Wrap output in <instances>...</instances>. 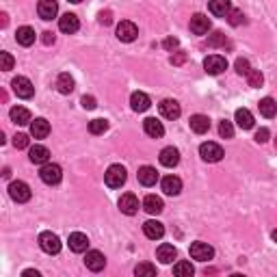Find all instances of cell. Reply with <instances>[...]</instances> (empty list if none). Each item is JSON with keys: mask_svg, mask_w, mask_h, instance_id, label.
I'll return each mask as SVG.
<instances>
[{"mask_svg": "<svg viewBox=\"0 0 277 277\" xmlns=\"http://www.w3.org/2000/svg\"><path fill=\"white\" fill-rule=\"evenodd\" d=\"M100 22H102V24H111V22H113L111 11H102V13H100Z\"/></svg>", "mask_w": 277, "mask_h": 277, "instance_id": "obj_48", "label": "cell"}, {"mask_svg": "<svg viewBox=\"0 0 277 277\" xmlns=\"http://www.w3.org/2000/svg\"><path fill=\"white\" fill-rule=\"evenodd\" d=\"M143 232H145V236H148V238L158 240V238H162V236H165V225H162L160 221H145V223H143Z\"/></svg>", "mask_w": 277, "mask_h": 277, "instance_id": "obj_21", "label": "cell"}, {"mask_svg": "<svg viewBox=\"0 0 277 277\" xmlns=\"http://www.w3.org/2000/svg\"><path fill=\"white\" fill-rule=\"evenodd\" d=\"M126 169L121 165H111L104 174V180H107V186L109 189H121L126 184Z\"/></svg>", "mask_w": 277, "mask_h": 277, "instance_id": "obj_1", "label": "cell"}, {"mask_svg": "<svg viewBox=\"0 0 277 277\" xmlns=\"http://www.w3.org/2000/svg\"><path fill=\"white\" fill-rule=\"evenodd\" d=\"M162 46H165L167 50H174V48H178V39L176 37H167L165 42H162Z\"/></svg>", "mask_w": 277, "mask_h": 277, "instance_id": "obj_47", "label": "cell"}, {"mask_svg": "<svg viewBox=\"0 0 277 277\" xmlns=\"http://www.w3.org/2000/svg\"><path fill=\"white\" fill-rule=\"evenodd\" d=\"M15 39H18L20 46H32L35 44V30H32L30 26H20L18 32H15Z\"/></svg>", "mask_w": 277, "mask_h": 277, "instance_id": "obj_30", "label": "cell"}, {"mask_svg": "<svg viewBox=\"0 0 277 277\" xmlns=\"http://www.w3.org/2000/svg\"><path fill=\"white\" fill-rule=\"evenodd\" d=\"M39 247H42L46 254H59L61 251V240H59V236L52 234V232H42L39 234Z\"/></svg>", "mask_w": 277, "mask_h": 277, "instance_id": "obj_5", "label": "cell"}, {"mask_svg": "<svg viewBox=\"0 0 277 277\" xmlns=\"http://www.w3.org/2000/svg\"><path fill=\"white\" fill-rule=\"evenodd\" d=\"M191 258L193 260H199V262H208V260H213L215 258V249L208 245V243H193L191 245Z\"/></svg>", "mask_w": 277, "mask_h": 277, "instance_id": "obj_8", "label": "cell"}, {"mask_svg": "<svg viewBox=\"0 0 277 277\" xmlns=\"http://www.w3.org/2000/svg\"><path fill=\"white\" fill-rule=\"evenodd\" d=\"M273 240H275V243H277V230H275V232H273Z\"/></svg>", "mask_w": 277, "mask_h": 277, "instance_id": "obj_51", "label": "cell"}, {"mask_svg": "<svg viewBox=\"0 0 277 277\" xmlns=\"http://www.w3.org/2000/svg\"><path fill=\"white\" fill-rule=\"evenodd\" d=\"M13 145H15L18 150L28 148V136H26V134H15V136H13Z\"/></svg>", "mask_w": 277, "mask_h": 277, "instance_id": "obj_43", "label": "cell"}, {"mask_svg": "<svg viewBox=\"0 0 277 277\" xmlns=\"http://www.w3.org/2000/svg\"><path fill=\"white\" fill-rule=\"evenodd\" d=\"M193 273H195V268L191 262H178L174 266V275H178V277H191Z\"/></svg>", "mask_w": 277, "mask_h": 277, "instance_id": "obj_36", "label": "cell"}, {"mask_svg": "<svg viewBox=\"0 0 277 277\" xmlns=\"http://www.w3.org/2000/svg\"><path fill=\"white\" fill-rule=\"evenodd\" d=\"M236 124H238L243 130L254 128V115H251V111H247V109H238V111H236Z\"/></svg>", "mask_w": 277, "mask_h": 277, "instance_id": "obj_32", "label": "cell"}, {"mask_svg": "<svg viewBox=\"0 0 277 277\" xmlns=\"http://www.w3.org/2000/svg\"><path fill=\"white\" fill-rule=\"evenodd\" d=\"M85 266L89 268V271H102L104 266H107V258H104L102 251H87V256H85Z\"/></svg>", "mask_w": 277, "mask_h": 277, "instance_id": "obj_10", "label": "cell"}, {"mask_svg": "<svg viewBox=\"0 0 277 277\" xmlns=\"http://www.w3.org/2000/svg\"><path fill=\"white\" fill-rule=\"evenodd\" d=\"M11 121L13 124H18V126H26V124H30V111L28 109H24V107H13L11 109Z\"/></svg>", "mask_w": 277, "mask_h": 277, "instance_id": "obj_28", "label": "cell"}, {"mask_svg": "<svg viewBox=\"0 0 277 277\" xmlns=\"http://www.w3.org/2000/svg\"><path fill=\"white\" fill-rule=\"evenodd\" d=\"M225 44H227V39H225V35L221 30H217V32H213V35L208 37V46H213V48H221Z\"/></svg>", "mask_w": 277, "mask_h": 277, "instance_id": "obj_38", "label": "cell"}, {"mask_svg": "<svg viewBox=\"0 0 277 277\" xmlns=\"http://www.w3.org/2000/svg\"><path fill=\"white\" fill-rule=\"evenodd\" d=\"M22 275H24V277H39V273H37V271H24Z\"/></svg>", "mask_w": 277, "mask_h": 277, "instance_id": "obj_50", "label": "cell"}, {"mask_svg": "<svg viewBox=\"0 0 277 277\" xmlns=\"http://www.w3.org/2000/svg\"><path fill=\"white\" fill-rule=\"evenodd\" d=\"M67 245L74 254H83V251H87V247H89V238L83 232H74V234H70Z\"/></svg>", "mask_w": 277, "mask_h": 277, "instance_id": "obj_18", "label": "cell"}, {"mask_svg": "<svg viewBox=\"0 0 277 277\" xmlns=\"http://www.w3.org/2000/svg\"><path fill=\"white\" fill-rule=\"evenodd\" d=\"M191 130L195 134H206L210 130V119L206 115H193L191 117Z\"/></svg>", "mask_w": 277, "mask_h": 277, "instance_id": "obj_29", "label": "cell"}, {"mask_svg": "<svg viewBox=\"0 0 277 277\" xmlns=\"http://www.w3.org/2000/svg\"><path fill=\"white\" fill-rule=\"evenodd\" d=\"M150 95L143 93V91H134L132 95H130V107H132V111L136 113H145L150 109Z\"/></svg>", "mask_w": 277, "mask_h": 277, "instance_id": "obj_16", "label": "cell"}, {"mask_svg": "<svg viewBox=\"0 0 277 277\" xmlns=\"http://www.w3.org/2000/svg\"><path fill=\"white\" fill-rule=\"evenodd\" d=\"M176 256H178V251H176L174 245H169V243H162V245L158 247V251H156V258L162 264H171L176 260Z\"/></svg>", "mask_w": 277, "mask_h": 277, "instance_id": "obj_26", "label": "cell"}, {"mask_svg": "<svg viewBox=\"0 0 277 277\" xmlns=\"http://www.w3.org/2000/svg\"><path fill=\"white\" fill-rule=\"evenodd\" d=\"M119 210L124 215L128 217H132L138 213V199L134 197L132 193H126V195H121V199H119Z\"/></svg>", "mask_w": 277, "mask_h": 277, "instance_id": "obj_13", "label": "cell"}, {"mask_svg": "<svg viewBox=\"0 0 277 277\" xmlns=\"http://www.w3.org/2000/svg\"><path fill=\"white\" fill-rule=\"evenodd\" d=\"M44 44H46V46L54 44V35H52V32H44Z\"/></svg>", "mask_w": 277, "mask_h": 277, "instance_id": "obj_49", "label": "cell"}, {"mask_svg": "<svg viewBox=\"0 0 277 277\" xmlns=\"http://www.w3.org/2000/svg\"><path fill=\"white\" fill-rule=\"evenodd\" d=\"M162 191H165V195H171V197H176V195H180L182 191V180L178 176H167V178H162Z\"/></svg>", "mask_w": 277, "mask_h": 277, "instance_id": "obj_15", "label": "cell"}, {"mask_svg": "<svg viewBox=\"0 0 277 277\" xmlns=\"http://www.w3.org/2000/svg\"><path fill=\"white\" fill-rule=\"evenodd\" d=\"M158 111H160V115L165 119H178V117H180V113H182L180 104H178L176 100H162L158 104Z\"/></svg>", "mask_w": 277, "mask_h": 277, "instance_id": "obj_12", "label": "cell"}, {"mask_svg": "<svg viewBox=\"0 0 277 277\" xmlns=\"http://www.w3.org/2000/svg\"><path fill=\"white\" fill-rule=\"evenodd\" d=\"M59 28H61V32H65V35H74V32L80 28V22L74 13H65L59 20Z\"/></svg>", "mask_w": 277, "mask_h": 277, "instance_id": "obj_17", "label": "cell"}, {"mask_svg": "<svg viewBox=\"0 0 277 277\" xmlns=\"http://www.w3.org/2000/svg\"><path fill=\"white\" fill-rule=\"evenodd\" d=\"M203 70H206V74L210 76H219L221 72L227 70V61H225V56L221 54H210L203 59Z\"/></svg>", "mask_w": 277, "mask_h": 277, "instance_id": "obj_2", "label": "cell"}, {"mask_svg": "<svg viewBox=\"0 0 277 277\" xmlns=\"http://www.w3.org/2000/svg\"><path fill=\"white\" fill-rule=\"evenodd\" d=\"M28 158L30 162H35V165H46L48 158H50V152L44 145H32L30 152H28Z\"/></svg>", "mask_w": 277, "mask_h": 277, "instance_id": "obj_23", "label": "cell"}, {"mask_svg": "<svg viewBox=\"0 0 277 277\" xmlns=\"http://www.w3.org/2000/svg\"><path fill=\"white\" fill-rule=\"evenodd\" d=\"M219 134H221L223 138H232L234 136V126L227 119H223L221 124H219Z\"/></svg>", "mask_w": 277, "mask_h": 277, "instance_id": "obj_40", "label": "cell"}, {"mask_svg": "<svg viewBox=\"0 0 277 277\" xmlns=\"http://www.w3.org/2000/svg\"><path fill=\"white\" fill-rule=\"evenodd\" d=\"M107 130H109V121L107 119L89 121V132H91V134H102V132H107Z\"/></svg>", "mask_w": 277, "mask_h": 277, "instance_id": "obj_35", "label": "cell"}, {"mask_svg": "<svg viewBox=\"0 0 277 277\" xmlns=\"http://www.w3.org/2000/svg\"><path fill=\"white\" fill-rule=\"evenodd\" d=\"M143 130H145V134H150L152 138H160L162 134H165V126H162L156 117H148V119H145L143 121Z\"/></svg>", "mask_w": 277, "mask_h": 277, "instance_id": "obj_20", "label": "cell"}, {"mask_svg": "<svg viewBox=\"0 0 277 277\" xmlns=\"http://www.w3.org/2000/svg\"><path fill=\"white\" fill-rule=\"evenodd\" d=\"M13 93L22 97V100H28V97H32V93H35V87H32V83L26 78V76H18V78H13Z\"/></svg>", "mask_w": 277, "mask_h": 277, "instance_id": "obj_6", "label": "cell"}, {"mask_svg": "<svg viewBox=\"0 0 277 277\" xmlns=\"http://www.w3.org/2000/svg\"><path fill=\"white\" fill-rule=\"evenodd\" d=\"M180 162V152L176 148H165L160 152V165L162 167H176Z\"/></svg>", "mask_w": 277, "mask_h": 277, "instance_id": "obj_27", "label": "cell"}, {"mask_svg": "<svg viewBox=\"0 0 277 277\" xmlns=\"http://www.w3.org/2000/svg\"><path fill=\"white\" fill-rule=\"evenodd\" d=\"M199 156L206 160V162H219L225 154H223V148L221 145H217L213 141H208V143H201V148H199Z\"/></svg>", "mask_w": 277, "mask_h": 277, "instance_id": "obj_4", "label": "cell"}, {"mask_svg": "<svg viewBox=\"0 0 277 277\" xmlns=\"http://www.w3.org/2000/svg\"><path fill=\"white\" fill-rule=\"evenodd\" d=\"M191 30L195 32V35H206V32L210 30V18L203 13H195L191 18Z\"/></svg>", "mask_w": 277, "mask_h": 277, "instance_id": "obj_14", "label": "cell"}, {"mask_svg": "<svg viewBox=\"0 0 277 277\" xmlns=\"http://www.w3.org/2000/svg\"><path fill=\"white\" fill-rule=\"evenodd\" d=\"M37 13L42 20H52V18H56V13H59V5H56V0H39Z\"/></svg>", "mask_w": 277, "mask_h": 277, "instance_id": "obj_11", "label": "cell"}, {"mask_svg": "<svg viewBox=\"0 0 277 277\" xmlns=\"http://www.w3.org/2000/svg\"><path fill=\"white\" fill-rule=\"evenodd\" d=\"M136 178H138V182H141L143 186H154L158 182V171L154 167H150V165H145V167L138 169Z\"/></svg>", "mask_w": 277, "mask_h": 277, "instance_id": "obj_19", "label": "cell"}, {"mask_svg": "<svg viewBox=\"0 0 277 277\" xmlns=\"http://www.w3.org/2000/svg\"><path fill=\"white\" fill-rule=\"evenodd\" d=\"M268 136H271V132H268V128H260L258 132H256V141H258V143H266V141H268Z\"/></svg>", "mask_w": 277, "mask_h": 277, "instance_id": "obj_45", "label": "cell"}, {"mask_svg": "<svg viewBox=\"0 0 277 277\" xmlns=\"http://www.w3.org/2000/svg\"><path fill=\"white\" fill-rule=\"evenodd\" d=\"M247 83H249V87H254V89H258V87H262V83H264V78H262V74H260L258 70H251L249 74H247Z\"/></svg>", "mask_w": 277, "mask_h": 277, "instance_id": "obj_39", "label": "cell"}, {"mask_svg": "<svg viewBox=\"0 0 277 277\" xmlns=\"http://www.w3.org/2000/svg\"><path fill=\"white\" fill-rule=\"evenodd\" d=\"M162 208H165V203H162V199L156 197V195H148V197L143 199V210L148 215H160Z\"/></svg>", "mask_w": 277, "mask_h": 277, "instance_id": "obj_24", "label": "cell"}, {"mask_svg": "<svg viewBox=\"0 0 277 277\" xmlns=\"http://www.w3.org/2000/svg\"><path fill=\"white\" fill-rule=\"evenodd\" d=\"M134 275L136 277H154L156 275V266L150 264V262H141V264H136Z\"/></svg>", "mask_w": 277, "mask_h": 277, "instance_id": "obj_34", "label": "cell"}, {"mask_svg": "<svg viewBox=\"0 0 277 277\" xmlns=\"http://www.w3.org/2000/svg\"><path fill=\"white\" fill-rule=\"evenodd\" d=\"M39 178H42V182L46 184H59L61 178H63V169L59 165H54V162H46V165L42 167V171H39Z\"/></svg>", "mask_w": 277, "mask_h": 277, "instance_id": "obj_3", "label": "cell"}, {"mask_svg": "<svg viewBox=\"0 0 277 277\" xmlns=\"http://www.w3.org/2000/svg\"><path fill=\"white\" fill-rule=\"evenodd\" d=\"M258 109H260V115H264L266 119H271V117H275V113H277V104H275L273 97H262L260 104H258Z\"/></svg>", "mask_w": 277, "mask_h": 277, "instance_id": "obj_31", "label": "cell"}, {"mask_svg": "<svg viewBox=\"0 0 277 277\" xmlns=\"http://www.w3.org/2000/svg\"><path fill=\"white\" fill-rule=\"evenodd\" d=\"M275 148H277V138H275Z\"/></svg>", "mask_w": 277, "mask_h": 277, "instance_id": "obj_53", "label": "cell"}, {"mask_svg": "<svg viewBox=\"0 0 277 277\" xmlns=\"http://www.w3.org/2000/svg\"><path fill=\"white\" fill-rule=\"evenodd\" d=\"M136 35H138V28H136L134 22L124 20V22H121L119 26H117V39H119V42L130 44V42H134V39H136Z\"/></svg>", "mask_w": 277, "mask_h": 277, "instance_id": "obj_9", "label": "cell"}, {"mask_svg": "<svg viewBox=\"0 0 277 277\" xmlns=\"http://www.w3.org/2000/svg\"><path fill=\"white\" fill-rule=\"evenodd\" d=\"M227 22H230L232 26H240V24H245V13L240 9H232L227 13Z\"/></svg>", "mask_w": 277, "mask_h": 277, "instance_id": "obj_37", "label": "cell"}, {"mask_svg": "<svg viewBox=\"0 0 277 277\" xmlns=\"http://www.w3.org/2000/svg\"><path fill=\"white\" fill-rule=\"evenodd\" d=\"M236 72H238L240 76H247L249 72H251L249 61H247V59H238V61H236Z\"/></svg>", "mask_w": 277, "mask_h": 277, "instance_id": "obj_42", "label": "cell"}, {"mask_svg": "<svg viewBox=\"0 0 277 277\" xmlns=\"http://www.w3.org/2000/svg\"><path fill=\"white\" fill-rule=\"evenodd\" d=\"M80 104H83V109L93 111V109H95V97H93V95H85L83 100H80Z\"/></svg>", "mask_w": 277, "mask_h": 277, "instance_id": "obj_44", "label": "cell"}, {"mask_svg": "<svg viewBox=\"0 0 277 277\" xmlns=\"http://www.w3.org/2000/svg\"><path fill=\"white\" fill-rule=\"evenodd\" d=\"M56 89H59L61 93H65V95L72 93V91H74V78L63 72V74H59V78H56Z\"/></svg>", "mask_w": 277, "mask_h": 277, "instance_id": "obj_33", "label": "cell"}, {"mask_svg": "<svg viewBox=\"0 0 277 277\" xmlns=\"http://www.w3.org/2000/svg\"><path fill=\"white\" fill-rule=\"evenodd\" d=\"M0 65H3L5 72L13 70V56H11L9 52H0Z\"/></svg>", "mask_w": 277, "mask_h": 277, "instance_id": "obj_41", "label": "cell"}, {"mask_svg": "<svg viewBox=\"0 0 277 277\" xmlns=\"http://www.w3.org/2000/svg\"><path fill=\"white\" fill-rule=\"evenodd\" d=\"M208 9L217 18H227V13L232 11V5H230V0H210Z\"/></svg>", "mask_w": 277, "mask_h": 277, "instance_id": "obj_22", "label": "cell"}, {"mask_svg": "<svg viewBox=\"0 0 277 277\" xmlns=\"http://www.w3.org/2000/svg\"><path fill=\"white\" fill-rule=\"evenodd\" d=\"M9 195H11L13 201L24 203V201L30 199V186L26 182H22V180H15V182L9 184Z\"/></svg>", "mask_w": 277, "mask_h": 277, "instance_id": "obj_7", "label": "cell"}, {"mask_svg": "<svg viewBox=\"0 0 277 277\" xmlns=\"http://www.w3.org/2000/svg\"><path fill=\"white\" fill-rule=\"evenodd\" d=\"M186 61V54L184 52H176L174 56H171V63H174V65H182Z\"/></svg>", "mask_w": 277, "mask_h": 277, "instance_id": "obj_46", "label": "cell"}, {"mask_svg": "<svg viewBox=\"0 0 277 277\" xmlns=\"http://www.w3.org/2000/svg\"><path fill=\"white\" fill-rule=\"evenodd\" d=\"M70 3H83V0H70Z\"/></svg>", "mask_w": 277, "mask_h": 277, "instance_id": "obj_52", "label": "cell"}, {"mask_svg": "<svg viewBox=\"0 0 277 277\" xmlns=\"http://www.w3.org/2000/svg\"><path fill=\"white\" fill-rule=\"evenodd\" d=\"M48 132H50V124L44 117H37L35 121H30V134L35 138H46Z\"/></svg>", "mask_w": 277, "mask_h": 277, "instance_id": "obj_25", "label": "cell"}]
</instances>
